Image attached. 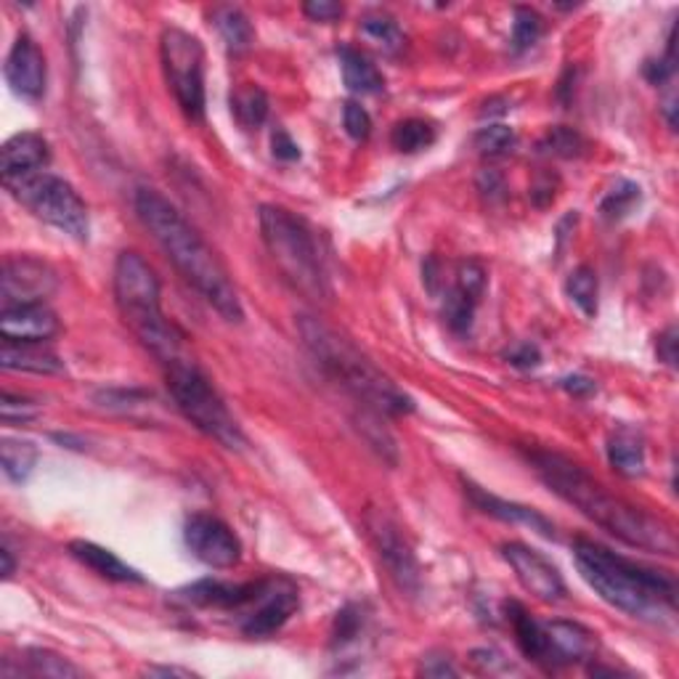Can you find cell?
<instances>
[{
    "instance_id": "29",
    "label": "cell",
    "mask_w": 679,
    "mask_h": 679,
    "mask_svg": "<svg viewBox=\"0 0 679 679\" xmlns=\"http://www.w3.org/2000/svg\"><path fill=\"white\" fill-rule=\"evenodd\" d=\"M565 295L571 298L578 311L587 319L597 317V295H600V285H597V274L589 266H578L565 279Z\"/></svg>"
},
{
    "instance_id": "6",
    "label": "cell",
    "mask_w": 679,
    "mask_h": 679,
    "mask_svg": "<svg viewBox=\"0 0 679 679\" xmlns=\"http://www.w3.org/2000/svg\"><path fill=\"white\" fill-rule=\"evenodd\" d=\"M261 237L281 276L313 303L332 295L313 231L298 216L279 205L261 207Z\"/></svg>"
},
{
    "instance_id": "47",
    "label": "cell",
    "mask_w": 679,
    "mask_h": 679,
    "mask_svg": "<svg viewBox=\"0 0 679 679\" xmlns=\"http://www.w3.org/2000/svg\"><path fill=\"white\" fill-rule=\"evenodd\" d=\"M563 388H565V391H568L571 395H589V393H595V382L589 380V377H582V375L565 377V380H563Z\"/></svg>"
},
{
    "instance_id": "4",
    "label": "cell",
    "mask_w": 679,
    "mask_h": 679,
    "mask_svg": "<svg viewBox=\"0 0 679 679\" xmlns=\"http://www.w3.org/2000/svg\"><path fill=\"white\" fill-rule=\"evenodd\" d=\"M300 337H303L308 354L317 358L319 367L332 382H337L345 393H350L358 404L372 408L377 414L401 417L414 412V401L401 391L388 375L369 361L348 337L340 335L330 324L317 317L298 319Z\"/></svg>"
},
{
    "instance_id": "38",
    "label": "cell",
    "mask_w": 679,
    "mask_h": 679,
    "mask_svg": "<svg viewBox=\"0 0 679 679\" xmlns=\"http://www.w3.org/2000/svg\"><path fill=\"white\" fill-rule=\"evenodd\" d=\"M457 289L462 295H468L473 303L483 298L486 292V272H483L481 263L475 261H462L457 268Z\"/></svg>"
},
{
    "instance_id": "13",
    "label": "cell",
    "mask_w": 679,
    "mask_h": 679,
    "mask_svg": "<svg viewBox=\"0 0 679 679\" xmlns=\"http://www.w3.org/2000/svg\"><path fill=\"white\" fill-rule=\"evenodd\" d=\"M59 287L56 272L48 263L33 255H11L3 263L0 289H3V308L24 303H46L48 295Z\"/></svg>"
},
{
    "instance_id": "36",
    "label": "cell",
    "mask_w": 679,
    "mask_h": 679,
    "mask_svg": "<svg viewBox=\"0 0 679 679\" xmlns=\"http://www.w3.org/2000/svg\"><path fill=\"white\" fill-rule=\"evenodd\" d=\"M473 300L468 295H462L459 289H449L444 298V319L446 324L451 326L454 332H468L470 324H473V313H475Z\"/></svg>"
},
{
    "instance_id": "46",
    "label": "cell",
    "mask_w": 679,
    "mask_h": 679,
    "mask_svg": "<svg viewBox=\"0 0 679 679\" xmlns=\"http://www.w3.org/2000/svg\"><path fill=\"white\" fill-rule=\"evenodd\" d=\"M671 74V59L666 61H647L645 65V78L651 80L653 85H661L664 80H669Z\"/></svg>"
},
{
    "instance_id": "18",
    "label": "cell",
    "mask_w": 679,
    "mask_h": 679,
    "mask_svg": "<svg viewBox=\"0 0 679 679\" xmlns=\"http://www.w3.org/2000/svg\"><path fill=\"white\" fill-rule=\"evenodd\" d=\"M464 494L470 496V502H473L481 513L492 515V518L496 520H505V523H515V526H526V528H531V531L542 533V537H555V526H552L550 520H546L542 513H537L533 507L499 499V496L483 492V488L475 486L473 481H464Z\"/></svg>"
},
{
    "instance_id": "24",
    "label": "cell",
    "mask_w": 679,
    "mask_h": 679,
    "mask_svg": "<svg viewBox=\"0 0 679 679\" xmlns=\"http://www.w3.org/2000/svg\"><path fill=\"white\" fill-rule=\"evenodd\" d=\"M337 59L348 91L367 96V93H380L382 88H385V78H382L380 69H377L361 51H356V48L340 46Z\"/></svg>"
},
{
    "instance_id": "25",
    "label": "cell",
    "mask_w": 679,
    "mask_h": 679,
    "mask_svg": "<svg viewBox=\"0 0 679 679\" xmlns=\"http://www.w3.org/2000/svg\"><path fill=\"white\" fill-rule=\"evenodd\" d=\"M608 462L619 475L640 477L645 475V441L640 433L621 427L608 441Z\"/></svg>"
},
{
    "instance_id": "28",
    "label": "cell",
    "mask_w": 679,
    "mask_h": 679,
    "mask_svg": "<svg viewBox=\"0 0 679 679\" xmlns=\"http://www.w3.org/2000/svg\"><path fill=\"white\" fill-rule=\"evenodd\" d=\"M0 454H3V473L11 483H24L33 475L37 464L35 444L22 441V438H5Z\"/></svg>"
},
{
    "instance_id": "49",
    "label": "cell",
    "mask_w": 679,
    "mask_h": 679,
    "mask_svg": "<svg viewBox=\"0 0 679 679\" xmlns=\"http://www.w3.org/2000/svg\"><path fill=\"white\" fill-rule=\"evenodd\" d=\"M147 675L152 677V675H160V677H192V671H186V669H173V666H160V669H147Z\"/></svg>"
},
{
    "instance_id": "30",
    "label": "cell",
    "mask_w": 679,
    "mask_h": 679,
    "mask_svg": "<svg viewBox=\"0 0 679 679\" xmlns=\"http://www.w3.org/2000/svg\"><path fill=\"white\" fill-rule=\"evenodd\" d=\"M391 143L404 154L423 152V149L436 143V128H433V123H427V119H419V117L401 119V123L393 128Z\"/></svg>"
},
{
    "instance_id": "8",
    "label": "cell",
    "mask_w": 679,
    "mask_h": 679,
    "mask_svg": "<svg viewBox=\"0 0 679 679\" xmlns=\"http://www.w3.org/2000/svg\"><path fill=\"white\" fill-rule=\"evenodd\" d=\"M3 184L35 218L59 229L61 234L78 239V242H85L91 234L88 205L69 181L41 170V173L9 179Z\"/></svg>"
},
{
    "instance_id": "3",
    "label": "cell",
    "mask_w": 679,
    "mask_h": 679,
    "mask_svg": "<svg viewBox=\"0 0 679 679\" xmlns=\"http://www.w3.org/2000/svg\"><path fill=\"white\" fill-rule=\"evenodd\" d=\"M574 561L584 582L608 606L619 608L634 619L653 621L675 611V582L658 571L637 565L619 552L592 542V539H576Z\"/></svg>"
},
{
    "instance_id": "23",
    "label": "cell",
    "mask_w": 679,
    "mask_h": 679,
    "mask_svg": "<svg viewBox=\"0 0 679 679\" xmlns=\"http://www.w3.org/2000/svg\"><path fill=\"white\" fill-rule=\"evenodd\" d=\"M69 555L74 557L78 563H83L85 568H91L93 574H99L102 578H110V582L117 584H141L143 576L138 574L136 568H130L128 563H123L112 550H104V546L85 542V539H78V542L69 544Z\"/></svg>"
},
{
    "instance_id": "16",
    "label": "cell",
    "mask_w": 679,
    "mask_h": 679,
    "mask_svg": "<svg viewBox=\"0 0 679 679\" xmlns=\"http://www.w3.org/2000/svg\"><path fill=\"white\" fill-rule=\"evenodd\" d=\"M59 332V317L46 303L9 306L0 311V335L14 343H48Z\"/></svg>"
},
{
    "instance_id": "39",
    "label": "cell",
    "mask_w": 679,
    "mask_h": 679,
    "mask_svg": "<svg viewBox=\"0 0 679 679\" xmlns=\"http://www.w3.org/2000/svg\"><path fill=\"white\" fill-rule=\"evenodd\" d=\"M361 626H364L361 608H358V606H345L343 611L337 613V619H335V632H332V643H335L337 647L350 645L358 637V634H361Z\"/></svg>"
},
{
    "instance_id": "35",
    "label": "cell",
    "mask_w": 679,
    "mask_h": 679,
    "mask_svg": "<svg viewBox=\"0 0 679 679\" xmlns=\"http://www.w3.org/2000/svg\"><path fill=\"white\" fill-rule=\"evenodd\" d=\"M542 152L546 154H555V157H565V160H571V157H578L584 152V138L578 130L574 128H565V125H557V128H552L550 134H546L542 138Z\"/></svg>"
},
{
    "instance_id": "41",
    "label": "cell",
    "mask_w": 679,
    "mask_h": 679,
    "mask_svg": "<svg viewBox=\"0 0 679 679\" xmlns=\"http://www.w3.org/2000/svg\"><path fill=\"white\" fill-rule=\"evenodd\" d=\"M0 414H3L5 425L14 423H30L37 417V406L27 399H16V395L3 393V404H0Z\"/></svg>"
},
{
    "instance_id": "9",
    "label": "cell",
    "mask_w": 679,
    "mask_h": 679,
    "mask_svg": "<svg viewBox=\"0 0 679 679\" xmlns=\"http://www.w3.org/2000/svg\"><path fill=\"white\" fill-rule=\"evenodd\" d=\"M162 69L175 102L188 119H205V48L192 33L168 27L160 37Z\"/></svg>"
},
{
    "instance_id": "17",
    "label": "cell",
    "mask_w": 679,
    "mask_h": 679,
    "mask_svg": "<svg viewBox=\"0 0 679 679\" xmlns=\"http://www.w3.org/2000/svg\"><path fill=\"white\" fill-rule=\"evenodd\" d=\"M257 587H261V578L257 582H221V578H199V582L188 584L181 589V600L188 602L194 608H212V611H239L250 606Z\"/></svg>"
},
{
    "instance_id": "12",
    "label": "cell",
    "mask_w": 679,
    "mask_h": 679,
    "mask_svg": "<svg viewBox=\"0 0 679 679\" xmlns=\"http://www.w3.org/2000/svg\"><path fill=\"white\" fill-rule=\"evenodd\" d=\"M184 542L188 552L210 568H234L242 561V542L216 515H188L184 523Z\"/></svg>"
},
{
    "instance_id": "44",
    "label": "cell",
    "mask_w": 679,
    "mask_h": 679,
    "mask_svg": "<svg viewBox=\"0 0 679 679\" xmlns=\"http://www.w3.org/2000/svg\"><path fill=\"white\" fill-rule=\"evenodd\" d=\"M509 364H515V367H523V369L539 367V364H542V354H539L537 345L526 343V345H520V348H515L513 354H509Z\"/></svg>"
},
{
    "instance_id": "5",
    "label": "cell",
    "mask_w": 679,
    "mask_h": 679,
    "mask_svg": "<svg viewBox=\"0 0 679 679\" xmlns=\"http://www.w3.org/2000/svg\"><path fill=\"white\" fill-rule=\"evenodd\" d=\"M115 303L125 326L157 361L168 364L170 358L186 354V337L162 313V289L154 268L134 250L119 253L115 263Z\"/></svg>"
},
{
    "instance_id": "33",
    "label": "cell",
    "mask_w": 679,
    "mask_h": 679,
    "mask_svg": "<svg viewBox=\"0 0 679 679\" xmlns=\"http://www.w3.org/2000/svg\"><path fill=\"white\" fill-rule=\"evenodd\" d=\"M544 33V19L531 9H515L513 22V51L523 54L537 46V41Z\"/></svg>"
},
{
    "instance_id": "27",
    "label": "cell",
    "mask_w": 679,
    "mask_h": 679,
    "mask_svg": "<svg viewBox=\"0 0 679 679\" xmlns=\"http://www.w3.org/2000/svg\"><path fill=\"white\" fill-rule=\"evenodd\" d=\"M268 110H272V104H268V96L263 88L244 83L231 93V115H234V119L244 130L261 128V125L266 123Z\"/></svg>"
},
{
    "instance_id": "2",
    "label": "cell",
    "mask_w": 679,
    "mask_h": 679,
    "mask_svg": "<svg viewBox=\"0 0 679 679\" xmlns=\"http://www.w3.org/2000/svg\"><path fill=\"white\" fill-rule=\"evenodd\" d=\"M136 212L188 285L197 289L226 322H242L244 308L234 281L226 272L221 257L212 253V248L197 234V229L154 188H138Z\"/></svg>"
},
{
    "instance_id": "48",
    "label": "cell",
    "mask_w": 679,
    "mask_h": 679,
    "mask_svg": "<svg viewBox=\"0 0 679 679\" xmlns=\"http://www.w3.org/2000/svg\"><path fill=\"white\" fill-rule=\"evenodd\" d=\"M423 675H427V677H457V669L449 661H438L436 666L423 664Z\"/></svg>"
},
{
    "instance_id": "15",
    "label": "cell",
    "mask_w": 679,
    "mask_h": 679,
    "mask_svg": "<svg viewBox=\"0 0 679 679\" xmlns=\"http://www.w3.org/2000/svg\"><path fill=\"white\" fill-rule=\"evenodd\" d=\"M5 80L22 99H41L46 93L48 67L41 46L30 35H19L5 56Z\"/></svg>"
},
{
    "instance_id": "1",
    "label": "cell",
    "mask_w": 679,
    "mask_h": 679,
    "mask_svg": "<svg viewBox=\"0 0 679 679\" xmlns=\"http://www.w3.org/2000/svg\"><path fill=\"white\" fill-rule=\"evenodd\" d=\"M528 462L552 494L576 507L584 518L592 520L619 542L645 552H658V555H675L677 539L664 520L613 496L568 457L552 454V451H531Z\"/></svg>"
},
{
    "instance_id": "45",
    "label": "cell",
    "mask_w": 679,
    "mask_h": 679,
    "mask_svg": "<svg viewBox=\"0 0 679 679\" xmlns=\"http://www.w3.org/2000/svg\"><path fill=\"white\" fill-rule=\"evenodd\" d=\"M658 358H661L664 364H669V367H675L677 364V330L675 326H669V330L658 337Z\"/></svg>"
},
{
    "instance_id": "34",
    "label": "cell",
    "mask_w": 679,
    "mask_h": 679,
    "mask_svg": "<svg viewBox=\"0 0 679 679\" xmlns=\"http://www.w3.org/2000/svg\"><path fill=\"white\" fill-rule=\"evenodd\" d=\"M27 671L35 677H83V671L51 651H30Z\"/></svg>"
},
{
    "instance_id": "32",
    "label": "cell",
    "mask_w": 679,
    "mask_h": 679,
    "mask_svg": "<svg viewBox=\"0 0 679 679\" xmlns=\"http://www.w3.org/2000/svg\"><path fill=\"white\" fill-rule=\"evenodd\" d=\"M640 199H643V192H640L637 184L619 181L600 203V212L608 221H621V218H626L634 210V205H640Z\"/></svg>"
},
{
    "instance_id": "22",
    "label": "cell",
    "mask_w": 679,
    "mask_h": 679,
    "mask_svg": "<svg viewBox=\"0 0 679 679\" xmlns=\"http://www.w3.org/2000/svg\"><path fill=\"white\" fill-rule=\"evenodd\" d=\"M0 364L3 369L33 375H59L65 369L61 358L46 343H14V340H3Z\"/></svg>"
},
{
    "instance_id": "50",
    "label": "cell",
    "mask_w": 679,
    "mask_h": 679,
    "mask_svg": "<svg viewBox=\"0 0 679 679\" xmlns=\"http://www.w3.org/2000/svg\"><path fill=\"white\" fill-rule=\"evenodd\" d=\"M0 557H3V578H11L14 576V557H11V550L9 546H3V550H0Z\"/></svg>"
},
{
    "instance_id": "7",
    "label": "cell",
    "mask_w": 679,
    "mask_h": 679,
    "mask_svg": "<svg viewBox=\"0 0 679 679\" xmlns=\"http://www.w3.org/2000/svg\"><path fill=\"white\" fill-rule=\"evenodd\" d=\"M162 367H165V382L175 401V408L184 414L188 423L203 430L207 438L226 446V449H244L248 441H244L242 427H239L234 414L229 412L210 377L205 375V369L188 354L170 358Z\"/></svg>"
},
{
    "instance_id": "42",
    "label": "cell",
    "mask_w": 679,
    "mask_h": 679,
    "mask_svg": "<svg viewBox=\"0 0 679 679\" xmlns=\"http://www.w3.org/2000/svg\"><path fill=\"white\" fill-rule=\"evenodd\" d=\"M303 14L311 19V22H337L340 16L345 14L343 3H335V0H308L303 5Z\"/></svg>"
},
{
    "instance_id": "19",
    "label": "cell",
    "mask_w": 679,
    "mask_h": 679,
    "mask_svg": "<svg viewBox=\"0 0 679 679\" xmlns=\"http://www.w3.org/2000/svg\"><path fill=\"white\" fill-rule=\"evenodd\" d=\"M51 160V149L41 134H16L0 149V168L3 181L19 179V175L41 173Z\"/></svg>"
},
{
    "instance_id": "14",
    "label": "cell",
    "mask_w": 679,
    "mask_h": 679,
    "mask_svg": "<svg viewBox=\"0 0 679 679\" xmlns=\"http://www.w3.org/2000/svg\"><path fill=\"white\" fill-rule=\"evenodd\" d=\"M502 557H505L509 568L518 576L520 587L528 595H533L542 602H561L568 595L561 571L555 568L539 550L520 542L502 544Z\"/></svg>"
},
{
    "instance_id": "43",
    "label": "cell",
    "mask_w": 679,
    "mask_h": 679,
    "mask_svg": "<svg viewBox=\"0 0 679 679\" xmlns=\"http://www.w3.org/2000/svg\"><path fill=\"white\" fill-rule=\"evenodd\" d=\"M272 152H274L276 160H281V162H295V160H300V147L292 141V138H289V134H287L285 128H276V130H274Z\"/></svg>"
},
{
    "instance_id": "11",
    "label": "cell",
    "mask_w": 679,
    "mask_h": 679,
    "mask_svg": "<svg viewBox=\"0 0 679 679\" xmlns=\"http://www.w3.org/2000/svg\"><path fill=\"white\" fill-rule=\"evenodd\" d=\"M364 523H367L369 537H372L377 552H380V561L385 563L388 571H391L395 584H399L404 592L417 595L419 592V565H417V557H414L412 544L406 542L404 531H401V526L395 523L385 509H369Z\"/></svg>"
},
{
    "instance_id": "37",
    "label": "cell",
    "mask_w": 679,
    "mask_h": 679,
    "mask_svg": "<svg viewBox=\"0 0 679 679\" xmlns=\"http://www.w3.org/2000/svg\"><path fill=\"white\" fill-rule=\"evenodd\" d=\"M475 147L483 154H505L515 147V130L507 125H488L475 134Z\"/></svg>"
},
{
    "instance_id": "21",
    "label": "cell",
    "mask_w": 679,
    "mask_h": 679,
    "mask_svg": "<svg viewBox=\"0 0 679 679\" xmlns=\"http://www.w3.org/2000/svg\"><path fill=\"white\" fill-rule=\"evenodd\" d=\"M544 626L557 666L587 661V658L595 656L597 634L589 632L587 626L574 624V621H550Z\"/></svg>"
},
{
    "instance_id": "26",
    "label": "cell",
    "mask_w": 679,
    "mask_h": 679,
    "mask_svg": "<svg viewBox=\"0 0 679 679\" xmlns=\"http://www.w3.org/2000/svg\"><path fill=\"white\" fill-rule=\"evenodd\" d=\"M212 24H216L218 35L223 37L226 48H229L231 54H244L253 48L255 30L253 24H250L248 14H244L242 9H237V5H218V9L212 11Z\"/></svg>"
},
{
    "instance_id": "10",
    "label": "cell",
    "mask_w": 679,
    "mask_h": 679,
    "mask_svg": "<svg viewBox=\"0 0 679 679\" xmlns=\"http://www.w3.org/2000/svg\"><path fill=\"white\" fill-rule=\"evenodd\" d=\"M300 595L298 587L285 576H268L261 578V587L250 606L242 611V632L253 640L272 637L279 632L281 626L292 619V613L298 611Z\"/></svg>"
},
{
    "instance_id": "40",
    "label": "cell",
    "mask_w": 679,
    "mask_h": 679,
    "mask_svg": "<svg viewBox=\"0 0 679 679\" xmlns=\"http://www.w3.org/2000/svg\"><path fill=\"white\" fill-rule=\"evenodd\" d=\"M343 123L354 141H367V138L372 136V117H369V112L358 102H345Z\"/></svg>"
},
{
    "instance_id": "20",
    "label": "cell",
    "mask_w": 679,
    "mask_h": 679,
    "mask_svg": "<svg viewBox=\"0 0 679 679\" xmlns=\"http://www.w3.org/2000/svg\"><path fill=\"white\" fill-rule=\"evenodd\" d=\"M507 619L513 624L515 632V643H518L520 653L528 658V661L544 666V669H557L555 653H552L550 637H546V626L542 621L533 619L531 613L526 611L520 602H507Z\"/></svg>"
},
{
    "instance_id": "31",
    "label": "cell",
    "mask_w": 679,
    "mask_h": 679,
    "mask_svg": "<svg viewBox=\"0 0 679 679\" xmlns=\"http://www.w3.org/2000/svg\"><path fill=\"white\" fill-rule=\"evenodd\" d=\"M361 35L385 54H399L406 43L404 33L391 16H367L361 22Z\"/></svg>"
}]
</instances>
